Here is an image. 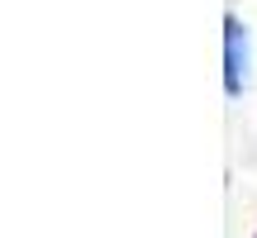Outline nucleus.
<instances>
[{
    "label": "nucleus",
    "instance_id": "nucleus-1",
    "mask_svg": "<svg viewBox=\"0 0 257 238\" xmlns=\"http://www.w3.org/2000/svg\"><path fill=\"white\" fill-rule=\"evenodd\" d=\"M224 43H229V95H238L243 86H248V34H243L238 19H229Z\"/></svg>",
    "mask_w": 257,
    "mask_h": 238
}]
</instances>
